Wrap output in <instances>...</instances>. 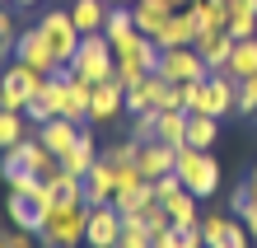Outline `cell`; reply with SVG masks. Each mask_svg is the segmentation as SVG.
<instances>
[{"label":"cell","instance_id":"6da1fadb","mask_svg":"<svg viewBox=\"0 0 257 248\" xmlns=\"http://www.w3.org/2000/svg\"><path fill=\"white\" fill-rule=\"evenodd\" d=\"M10 220L14 229H28V234H42V225H47V215L56 206V197L47 188V178H38V174H24L19 183H10Z\"/></svg>","mask_w":257,"mask_h":248},{"label":"cell","instance_id":"7a4b0ae2","mask_svg":"<svg viewBox=\"0 0 257 248\" xmlns=\"http://www.w3.org/2000/svg\"><path fill=\"white\" fill-rule=\"evenodd\" d=\"M238 108V80L229 70H210L201 85H187V113H206V117H224Z\"/></svg>","mask_w":257,"mask_h":248},{"label":"cell","instance_id":"3957f363","mask_svg":"<svg viewBox=\"0 0 257 248\" xmlns=\"http://www.w3.org/2000/svg\"><path fill=\"white\" fill-rule=\"evenodd\" d=\"M173 174L183 178V188H187L192 197H210V192H220V164L210 159V150L178 145V150H173Z\"/></svg>","mask_w":257,"mask_h":248},{"label":"cell","instance_id":"277c9868","mask_svg":"<svg viewBox=\"0 0 257 248\" xmlns=\"http://www.w3.org/2000/svg\"><path fill=\"white\" fill-rule=\"evenodd\" d=\"M84 225H89V206L70 201V206H52L47 225H42V248H80L84 243Z\"/></svg>","mask_w":257,"mask_h":248},{"label":"cell","instance_id":"5b68a950","mask_svg":"<svg viewBox=\"0 0 257 248\" xmlns=\"http://www.w3.org/2000/svg\"><path fill=\"white\" fill-rule=\"evenodd\" d=\"M70 70H75V80H89V85L112 80V75H117V52H112V42L103 38V33H84V38H80V52H75V61H70Z\"/></svg>","mask_w":257,"mask_h":248},{"label":"cell","instance_id":"8992f818","mask_svg":"<svg viewBox=\"0 0 257 248\" xmlns=\"http://www.w3.org/2000/svg\"><path fill=\"white\" fill-rule=\"evenodd\" d=\"M42 89H47V75L24 66V61H10L5 70H0V108H14V113H24L28 99H38Z\"/></svg>","mask_w":257,"mask_h":248},{"label":"cell","instance_id":"52a82bcc","mask_svg":"<svg viewBox=\"0 0 257 248\" xmlns=\"http://www.w3.org/2000/svg\"><path fill=\"white\" fill-rule=\"evenodd\" d=\"M159 56H164V47H159L155 38H150V33H136V42L117 56V85L131 89L141 75H155L159 70Z\"/></svg>","mask_w":257,"mask_h":248},{"label":"cell","instance_id":"ba28073f","mask_svg":"<svg viewBox=\"0 0 257 248\" xmlns=\"http://www.w3.org/2000/svg\"><path fill=\"white\" fill-rule=\"evenodd\" d=\"M159 75L169 85H201L206 75H210V66L201 61L196 47H169V52L159 56Z\"/></svg>","mask_w":257,"mask_h":248},{"label":"cell","instance_id":"9c48e42d","mask_svg":"<svg viewBox=\"0 0 257 248\" xmlns=\"http://www.w3.org/2000/svg\"><path fill=\"white\" fill-rule=\"evenodd\" d=\"M42 33H47V42H52V52H56V61H75V52H80V28H75V19H70V10L61 14V10H52V14H42Z\"/></svg>","mask_w":257,"mask_h":248},{"label":"cell","instance_id":"30bf717a","mask_svg":"<svg viewBox=\"0 0 257 248\" xmlns=\"http://www.w3.org/2000/svg\"><path fill=\"white\" fill-rule=\"evenodd\" d=\"M14 61H24V66H33L42 75H52L56 66H66V61H56V52H52V42H47L42 28H24V33H19V42H14Z\"/></svg>","mask_w":257,"mask_h":248},{"label":"cell","instance_id":"8fae6325","mask_svg":"<svg viewBox=\"0 0 257 248\" xmlns=\"http://www.w3.org/2000/svg\"><path fill=\"white\" fill-rule=\"evenodd\" d=\"M117 239H122V211L112 206H89V225H84V243L94 248H117Z\"/></svg>","mask_w":257,"mask_h":248},{"label":"cell","instance_id":"7c38bea8","mask_svg":"<svg viewBox=\"0 0 257 248\" xmlns=\"http://www.w3.org/2000/svg\"><path fill=\"white\" fill-rule=\"evenodd\" d=\"M122 113H126V89L117 85V75L112 80H98L94 94H89V122H112Z\"/></svg>","mask_w":257,"mask_h":248},{"label":"cell","instance_id":"4fadbf2b","mask_svg":"<svg viewBox=\"0 0 257 248\" xmlns=\"http://www.w3.org/2000/svg\"><path fill=\"white\" fill-rule=\"evenodd\" d=\"M80 131H84L80 122H70V117H52V122H42V127H38V141L47 145L56 159H66V154L75 150V141H80Z\"/></svg>","mask_w":257,"mask_h":248},{"label":"cell","instance_id":"5bb4252c","mask_svg":"<svg viewBox=\"0 0 257 248\" xmlns=\"http://www.w3.org/2000/svg\"><path fill=\"white\" fill-rule=\"evenodd\" d=\"M117 197V169L98 154V164L84 174V206H108Z\"/></svg>","mask_w":257,"mask_h":248},{"label":"cell","instance_id":"9a60e30c","mask_svg":"<svg viewBox=\"0 0 257 248\" xmlns=\"http://www.w3.org/2000/svg\"><path fill=\"white\" fill-rule=\"evenodd\" d=\"M136 33H141V28H136L131 5H112V10H108V19H103V38L112 42V52H117V56H122L131 42H136Z\"/></svg>","mask_w":257,"mask_h":248},{"label":"cell","instance_id":"2e32d148","mask_svg":"<svg viewBox=\"0 0 257 248\" xmlns=\"http://www.w3.org/2000/svg\"><path fill=\"white\" fill-rule=\"evenodd\" d=\"M192 47L201 52V61L210 70H224L229 66V52H234V38H229V28H210V33H196Z\"/></svg>","mask_w":257,"mask_h":248},{"label":"cell","instance_id":"e0dca14e","mask_svg":"<svg viewBox=\"0 0 257 248\" xmlns=\"http://www.w3.org/2000/svg\"><path fill=\"white\" fill-rule=\"evenodd\" d=\"M136 169H141V178H164V174H173V145H164V141H145L141 150H136Z\"/></svg>","mask_w":257,"mask_h":248},{"label":"cell","instance_id":"ac0fdd59","mask_svg":"<svg viewBox=\"0 0 257 248\" xmlns=\"http://www.w3.org/2000/svg\"><path fill=\"white\" fill-rule=\"evenodd\" d=\"M159 47L169 52V47H192L196 42V19H192V10H173V19L159 28Z\"/></svg>","mask_w":257,"mask_h":248},{"label":"cell","instance_id":"d6986e66","mask_svg":"<svg viewBox=\"0 0 257 248\" xmlns=\"http://www.w3.org/2000/svg\"><path fill=\"white\" fill-rule=\"evenodd\" d=\"M164 75L155 70V75H141L131 89H126V113H145V108H159V94H164Z\"/></svg>","mask_w":257,"mask_h":248},{"label":"cell","instance_id":"ffe728a7","mask_svg":"<svg viewBox=\"0 0 257 248\" xmlns=\"http://www.w3.org/2000/svg\"><path fill=\"white\" fill-rule=\"evenodd\" d=\"M131 14H136V28H141V33L159 38V28L173 19V5H169V0H136Z\"/></svg>","mask_w":257,"mask_h":248},{"label":"cell","instance_id":"44dd1931","mask_svg":"<svg viewBox=\"0 0 257 248\" xmlns=\"http://www.w3.org/2000/svg\"><path fill=\"white\" fill-rule=\"evenodd\" d=\"M19 150H24V164H28V174H38V178H52L56 169H61V159H56V154L47 150L38 141V136H24L19 141Z\"/></svg>","mask_w":257,"mask_h":248},{"label":"cell","instance_id":"7402d4cb","mask_svg":"<svg viewBox=\"0 0 257 248\" xmlns=\"http://www.w3.org/2000/svg\"><path fill=\"white\" fill-rule=\"evenodd\" d=\"M229 38L243 42V38H257V0H229Z\"/></svg>","mask_w":257,"mask_h":248},{"label":"cell","instance_id":"603a6c76","mask_svg":"<svg viewBox=\"0 0 257 248\" xmlns=\"http://www.w3.org/2000/svg\"><path fill=\"white\" fill-rule=\"evenodd\" d=\"M108 0H75L70 5V19H75V28L80 33H103V19H108Z\"/></svg>","mask_w":257,"mask_h":248},{"label":"cell","instance_id":"cb8c5ba5","mask_svg":"<svg viewBox=\"0 0 257 248\" xmlns=\"http://www.w3.org/2000/svg\"><path fill=\"white\" fill-rule=\"evenodd\" d=\"M47 188L56 197V206H70V201H84V174H70V169H56L47 178Z\"/></svg>","mask_w":257,"mask_h":248},{"label":"cell","instance_id":"d4e9b609","mask_svg":"<svg viewBox=\"0 0 257 248\" xmlns=\"http://www.w3.org/2000/svg\"><path fill=\"white\" fill-rule=\"evenodd\" d=\"M150 201H159V197H155V183L145 178V183H136V188H122V192L112 197V206L122 211V215H141Z\"/></svg>","mask_w":257,"mask_h":248},{"label":"cell","instance_id":"484cf974","mask_svg":"<svg viewBox=\"0 0 257 248\" xmlns=\"http://www.w3.org/2000/svg\"><path fill=\"white\" fill-rule=\"evenodd\" d=\"M234 75V80H252L257 75V38H243V42H234V52H229V66H224Z\"/></svg>","mask_w":257,"mask_h":248},{"label":"cell","instance_id":"4316f807","mask_svg":"<svg viewBox=\"0 0 257 248\" xmlns=\"http://www.w3.org/2000/svg\"><path fill=\"white\" fill-rule=\"evenodd\" d=\"M94 164H98V145H94L89 131H80V141H75V150L61 159V169H70V174H89Z\"/></svg>","mask_w":257,"mask_h":248},{"label":"cell","instance_id":"83f0119b","mask_svg":"<svg viewBox=\"0 0 257 248\" xmlns=\"http://www.w3.org/2000/svg\"><path fill=\"white\" fill-rule=\"evenodd\" d=\"M215 136H220V122L215 117H206V113H192L187 117V145L192 150H210V145H215Z\"/></svg>","mask_w":257,"mask_h":248},{"label":"cell","instance_id":"f1b7e54d","mask_svg":"<svg viewBox=\"0 0 257 248\" xmlns=\"http://www.w3.org/2000/svg\"><path fill=\"white\" fill-rule=\"evenodd\" d=\"M196 201H201V197H192V192L183 188V192L164 197V211H169V220H173V225H196V220H201V211H196Z\"/></svg>","mask_w":257,"mask_h":248},{"label":"cell","instance_id":"f546056e","mask_svg":"<svg viewBox=\"0 0 257 248\" xmlns=\"http://www.w3.org/2000/svg\"><path fill=\"white\" fill-rule=\"evenodd\" d=\"M187 117H192L187 108H183V113H164V108H159V141L173 145V150L187 145Z\"/></svg>","mask_w":257,"mask_h":248},{"label":"cell","instance_id":"4dcf8cb0","mask_svg":"<svg viewBox=\"0 0 257 248\" xmlns=\"http://www.w3.org/2000/svg\"><path fill=\"white\" fill-rule=\"evenodd\" d=\"M155 248H206V243H201V220H196V225H173V229H164V234L155 239Z\"/></svg>","mask_w":257,"mask_h":248},{"label":"cell","instance_id":"1f68e13d","mask_svg":"<svg viewBox=\"0 0 257 248\" xmlns=\"http://www.w3.org/2000/svg\"><path fill=\"white\" fill-rule=\"evenodd\" d=\"M131 141H159V108H145V113H131Z\"/></svg>","mask_w":257,"mask_h":248},{"label":"cell","instance_id":"d6a6232c","mask_svg":"<svg viewBox=\"0 0 257 248\" xmlns=\"http://www.w3.org/2000/svg\"><path fill=\"white\" fill-rule=\"evenodd\" d=\"M24 141V113H14V108H0V150L19 145Z\"/></svg>","mask_w":257,"mask_h":248},{"label":"cell","instance_id":"836d02e7","mask_svg":"<svg viewBox=\"0 0 257 248\" xmlns=\"http://www.w3.org/2000/svg\"><path fill=\"white\" fill-rule=\"evenodd\" d=\"M0 174H5V183H19L28 174V164H24V150L19 145H10L5 154H0Z\"/></svg>","mask_w":257,"mask_h":248},{"label":"cell","instance_id":"e575fe53","mask_svg":"<svg viewBox=\"0 0 257 248\" xmlns=\"http://www.w3.org/2000/svg\"><path fill=\"white\" fill-rule=\"evenodd\" d=\"M141 220H145V229H150V234H164V229H173V220H169V211H164V201H150V206L141 211Z\"/></svg>","mask_w":257,"mask_h":248},{"label":"cell","instance_id":"d590c367","mask_svg":"<svg viewBox=\"0 0 257 248\" xmlns=\"http://www.w3.org/2000/svg\"><path fill=\"white\" fill-rule=\"evenodd\" d=\"M248 239H252L248 225H243V220H229V229H224V234L210 243V248H248Z\"/></svg>","mask_w":257,"mask_h":248},{"label":"cell","instance_id":"8d00e7d4","mask_svg":"<svg viewBox=\"0 0 257 248\" xmlns=\"http://www.w3.org/2000/svg\"><path fill=\"white\" fill-rule=\"evenodd\" d=\"M224 229H229V215H201V243H206V248L215 243Z\"/></svg>","mask_w":257,"mask_h":248},{"label":"cell","instance_id":"74e56055","mask_svg":"<svg viewBox=\"0 0 257 248\" xmlns=\"http://www.w3.org/2000/svg\"><path fill=\"white\" fill-rule=\"evenodd\" d=\"M24 117H28V122H38V127H42V122H52L56 113H52V103H47V94H38V99H28V103H24Z\"/></svg>","mask_w":257,"mask_h":248},{"label":"cell","instance_id":"f35d334b","mask_svg":"<svg viewBox=\"0 0 257 248\" xmlns=\"http://www.w3.org/2000/svg\"><path fill=\"white\" fill-rule=\"evenodd\" d=\"M238 113H243V117L257 113V75H252V80H238Z\"/></svg>","mask_w":257,"mask_h":248},{"label":"cell","instance_id":"ab89813d","mask_svg":"<svg viewBox=\"0 0 257 248\" xmlns=\"http://www.w3.org/2000/svg\"><path fill=\"white\" fill-rule=\"evenodd\" d=\"M14 42H19V24H14V14H10V10H0V47H10V52H14Z\"/></svg>","mask_w":257,"mask_h":248},{"label":"cell","instance_id":"60d3db41","mask_svg":"<svg viewBox=\"0 0 257 248\" xmlns=\"http://www.w3.org/2000/svg\"><path fill=\"white\" fill-rule=\"evenodd\" d=\"M248 206H252V192H248V178H243V183L234 188V197H229V211L238 215V220H243V215H248Z\"/></svg>","mask_w":257,"mask_h":248},{"label":"cell","instance_id":"b9f144b4","mask_svg":"<svg viewBox=\"0 0 257 248\" xmlns=\"http://www.w3.org/2000/svg\"><path fill=\"white\" fill-rule=\"evenodd\" d=\"M136 150H141L136 141H122V145H112V150H103V159H108V164H131V159H136Z\"/></svg>","mask_w":257,"mask_h":248},{"label":"cell","instance_id":"7bdbcfd3","mask_svg":"<svg viewBox=\"0 0 257 248\" xmlns=\"http://www.w3.org/2000/svg\"><path fill=\"white\" fill-rule=\"evenodd\" d=\"M112 169H117V192H122V188H136V183H145L141 169H136V159H131V164H112Z\"/></svg>","mask_w":257,"mask_h":248},{"label":"cell","instance_id":"ee69618b","mask_svg":"<svg viewBox=\"0 0 257 248\" xmlns=\"http://www.w3.org/2000/svg\"><path fill=\"white\" fill-rule=\"evenodd\" d=\"M5 248H33V234L28 229H14V234H5Z\"/></svg>","mask_w":257,"mask_h":248},{"label":"cell","instance_id":"f6af8a7d","mask_svg":"<svg viewBox=\"0 0 257 248\" xmlns=\"http://www.w3.org/2000/svg\"><path fill=\"white\" fill-rule=\"evenodd\" d=\"M243 225H248V234H252V243H257V201L248 206V215H243Z\"/></svg>","mask_w":257,"mask_h":248},{"label":"cell","instance_id":"bcb514c9","mask_svg":"<svg viewBox=\"0 0 257 248\" xmlns=\"http://www.w3.org/2000/svg\"><path fill=\"white\" fill-rule=\"evenodd\" d=\"M248 192H252V201H257V169L248 174Z\"/></svg>","mask_w":257,"mask_h":248},{"label":"cell","instance_id":"7dc6e473","mask_svg":"<svg viewBox=\"0 0 257 248\" xmlns=\"http://www.w3.org/2000/svg\"><path fill=\"white\" fill-rule=\"evenodd\" d=\"M10 56H14L10 47H0V70H5V61H10Z\"/></svg>","mask_w":257,"mask_h":248},{"label":"cell","instance_id":"c3c4849f","mask_svg":"<svg viewBox=\"0 0 257 248\" xmlns=\"http://www.w3.org/2000/svg\"><path fill=\"white\" fill-rule=\"evenodd\" d=\"M108 5H136V0H108Z\"/></svg>","mask_w":257,"mask_h":248},{"label":"cell","instance_id":"681fc988","mask_svg":"<svg viewBox=\"0 0 257 248\" xmlns=\"http://www.w3.org/2000/svg\"><path fill=\"white\" fill-rule=\"evenodd\" d=\"M14 5H38V0H14Z\"/></svg>","mask_w":257,"mask_h":248},{"label":"cell","instance_id":"f907efd6","mask_svg":"<svg viewBox=\"0 0 257 248\" xmlns=\"http://www.w3.org/2000/svg\"><path fill=\"white\" fill-rule=\"evenodd\" d=\"M0 248H5V234H0Z\"/></svg>","mask_w":257,"mask_h":248},{"label":"cell","instance_id":"816d5d0a","mask_svg":"<svg viewBox=\"0 0 257 248\" xmlns=\"http://www.w3.org/2000/svg\"><path fill=\"white\" fill-rule=\"evenodd\" d=\"M252 122H257V113H252Z\"/></svg>","mask_w":257,"mask_h":248},{"label":"cell","instance_id":"f5cc1de1","mask_svg":"<svg viewBox=\"0 0 257 248\" xmlns=\"http://www.w3.org/2000/svg\"><path fill=\"white\" fill-rule=\"evenodd\" d=\"M0 154H5V150H0Z\"/></svg>","mask_w":257,"mask_h":248}]
</instances>
